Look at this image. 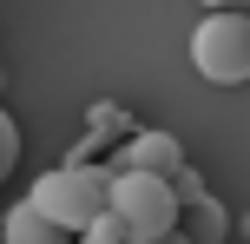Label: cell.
<instances>
[{
  "label": "cell",
  "mask_w": 250,
  "mask_h": 244,
  "mask_svg": "<svg viewBox=\"0 0 250 244\" xmlns=\"http://www.w3.org/2000/svg\"><path fill=\"white\" fill-rule=\"evenodd\" d=\"M112 211L132 224V244L171 238L185 224V198H178L171 172H145V165H112Z\"/></svg>",
  "instance_id": "1"
},
{
  "label": "cell",
  "mask_w": 250,
  "mask_h": 244,
  "mask_svg": "<svg viewBox=\"0 0 250 244\" xmlns=\"http://www.w3.org/2000/svg\"><path fill=\"white\" fill-rule=\"evenodd\" d=\"M26 198H33V205L46 211L60 231H86V224H92V211H105V205H112V165H86V158H66V165L40 172Z\"/></svg>",
  "instance_id": "2"
},
{
  "label": "cell",
  "mask_w": 250,
  "mask_h": 244,
  "mask_svg": "<svg viewBox=\"0 0 250 244\" xmlns=\"http://www.w3.org/2000/svg\"><path fill=\"white\" fill-rule=\"evenodd\" d=\"M191 66L211 86H244L250 79V13L237 7H211L191 33Z\"/></svg>",
  "instance_id": "3"
},
{
  "label": "cell",
  "mask_w": 250,
  "mask_h": 244,
  "mask_svg": "<svg viewBox=\"0 0 250 244\" xmlns=\"http://www.w3.org/2000/svg\"><path fill=\"white\" fill-rule=\"evenodd\" d=\"M112 165H145V172H178L185 165V145L171 139V132H132V139L119 145Z\"/></svg>",
  "instance_id": "4"
},
{
  "label": "cell",
  "mask_w": 250,
  "mask_h": 244,
  "mask_svg": "<svg viewBox=\"0 0 250 244\" xmlns=\"http://www.w3.org/2000/svg\"><path fill=\"white\" fill-rule=\"evenodd\" d=\"M0 238H7V244H53V238H66V231L33 205V198H26V205H13L7 218H0Z\"/></svg>",
  "instance_id": "5"
},
{
  "label": "cell",
  "mask_w": 250,
  "mask_h": 244,
  "mask_svg": "<svg viewBox=\"0 0 250 244\" xmlns=\"http://www.w3.org/2000/svg\"><path fill=\"white\" fill-rule=\"evenodd\" d=\"M79 238H92V244H132V224H125L119 211L105 205V211H92V224H86Z\"/></svg>",
  "instance_id": "6"
},
{
  "label": "cell",
  "mask_w": 250,
  "mask_h": 244,
  "mask_svg": "<svg viewBox=\"0 0 250 244\" xmlns=\"http://www.w3.org/2000/svg\"><path fill=\"white\" fill-rule=\"evenodd\" d=\"M191 211H198V238H204V244H217V238L230 231V224H224V211H217V198H211V192H198V198H191Z\"/></svg>",
  "instance_id": "7"
},
{
  "label": "cell",
  "mask_w": 250,
  "mask_h": 244,
  "mask_svg": "<svg viewBox=\"0 0 250 244\" xmlns=\"http://www.w3.org/2000/svg\"><path fill=\"white\" fill-rule=\"evenodd\" d=\"M13 165H20V126H13L7 106H0V185L13 178Z\"/></svg>",
  "instance_id": "8"
},
{
  "label": "cell",
  "mask_w": 250,
  "mask_h": 244,
  "mask_svg": "<svg viewBox=\"0 0 250 244\" xmlns=\"http://www.w3.org/2000/svg\"><path fill=\"white\" fill-rule=\"evenodd\" d=\"M198 7H237V0H198Z\"/></svg>",
  "instance_id": "9"
}]
</instances>
